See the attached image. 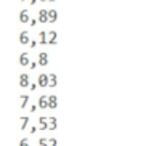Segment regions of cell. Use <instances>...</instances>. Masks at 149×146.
I'll return each mask as SVG.
<instances>
[{
  "label": "cell",
  "instance_id": "obj_14",
  "mask_svg": "<svg viewBox=\"0 0 149 146\" xmlns=\"http://www.w3.org/2000/svg\"><path fill=\"white\" fill-rule=\"evenodd\" d=\"M40 125H42V129H47V119L45 117H40Z\"/></svg>",
  "mask_w": 149,
  "mask_h": 146
},
{
  "label": "cell",
  "instance_id": "obj_9",
  "mask_svg": "<svg viewBox=\"0 0 149 146\" xmlns=\"http://www.w3.org/2000/svg\"><path fill=\"white\" fill-rule=\"evenodd\" d=\"M27 101H29V96H27V95H21V109H24V108H26Z\"/></svg>",
  "mask_w": 149,
  "mask_h": 146
},
{
  "label": "cell",
  "instance_id": "obj_1",
  "mask_svg": "<svg viewBox=\"0 0 149 146\" xmlns=\"http://www.w3.org/2000/svg\"><path fill=\"white\" fill-rule=\"evenodd\" d=\"M19 87H23V88L29 87V76L27 74H21L19 76Z\"/></svg>",
  "mask_w": 149,
  "mask_h": 146
},
{
  "label": "cell",
  "instance_id": "obj_15",
  "mask_svg": "<svg viewBox=\"0 0 149 146\" xmlns=\"http://www.w3.org/2000/svg\"><path fill=\"white\" fill-rule=\"evenodd\" d=\"M50 43H56V35H55V32H50Z\"/></svg>",
  "mask_w": 149,
  "mask_h": 146
},
{
  "label": "cell",
  "instance_id": "obj_4",
  "mask_svg": "<svg viewBox=\"0 0 149 146\" xmlns=\"http://www.w3.org/2000/svg\"><path fill=\"white\" fill-rule=\"evenodd\" d=\"M29 42V34H27V31H23L19 34V43H23V45H26Z\"/></svg>",
  "mask_w": 149,
  "mask_h": 146
},
{
  "label": "cell",
  "instance_id": "obj_8",
  "mask_svg": "<svg viewBox=\"0 0 149 146\" xmlns=\"http://www.w3.org/2000/svg\"><path fill=\"white\" fill-rule=\"evenodd\" d=\"M38 106H40V108H47V106H48V98L40 96V100H38Z\"/></svg>",
  "mask_w": 149,
  "mask_h": 146
},
{
  "label": "cell",
  "instance_id": "obj_10",
  "mask_svg": "<svg viewBox=\"0 0 149 146\" xmlns=\"http://www.w3.org/2000/svg\"><path fill=\"white\" fill-rule=\"evenodd\" d=\"M27 124H29V117L23 116V117H21V130H24L26 127H27Z\"/></svg>",
  "mask_w": 149,
  "mask_h": 146
},
{
  "label": "cell",
  "instance_id": "obj_11",
  "mask_svg": "<svg viewBox=\"0 0 149 146\" xmlns=\"http://www.w3.org/2000/svg\"><path fill=\"white\" fill-rule=\"evenodd\" d=\"M55 19H56V11L50 10L48 11V21H55Z\"/></svg>",
  "mask_w": 149,
  "mask_h": 146
},
{
  "label": "cell",
  "instance_id": "obj_13",
  "mask_svg": "<svg viewBox=\"0 0 149 146\" xmlns=\"http://www.w3.org/2000/svg\"><path fill=\"white\" fill-rule=\"evenodd\" d=\"M18 146H29V141H27V138H23V140H19V145Z\"/></svg>",
  "mask_w": 149,
  "mask_h": 146
},
{
  "label": "cell",
  "instance_id": "obj_21",
  "mask_svg": "<svg viewBox=\"0 0 149 146\" xmlns=\"http://www.w3.org/2000/svg\"><path fill=\"white\" fill-rule=\"evenodd\" d=\"M21 2H24V0H21Z\"/></svg>",
  "mask_w": 149,
  "mask_h": 146
},
{
  "label": "cell",
  "instance_id": "obj_2",
  "mask_svg": "<svg viewBox=\"0 0 149 146\" xmlns=\"http://www.w3.org/2000/svg\"><path fill=\"white\" fill-rule=\"evenodd\" d=\"M18 61H19L21 66H29V56H27V53L23 52L19 55V58H18Z\"/></svg>",
  "mask_w": 149,
  "mask_h": 146
},
{
  "label": "cell",
  "instance_id": "obj_12",
  "mask_svg": "<svg viewBox=\"0 0 149 146\" xmlns=\"http://www.w3.org/2000/svg\"><path fill=\"white\" fill-rule=\"evenodd\" d=\"M48 106L50 108H56V100H55V96H50V100H48Z\"/></svg>",
  "mask_w": 149,
  "mask_h": 146
},
{
  "label": "cell",
  "instance_id": "obj_20",
  "mask_svg": "<svg viewBox=\"0 0 149 146\" xmlns=\"http://www.w3.org/2000/svg\"><path fill=\"white\" fill-rule=\"evenodd\" d=\"M35 2H37V0H31V2H29V3H31V5H35Z\"/></svg>",
  "mask_w": 149,
  "mask_h": 146
},
{
  "label": "cell",
  "instance_id": "obj_3",
  "mask_svg": "<svg viewBox=\"0 0 149 146\" xmlns=\"http://www.w3.org/2000/svg\"><path fill=\"white\" fill-rule=\"evenodd\" d=\"M19 21L24 24V23H29V11L27 10H23V11H19Z\"/></svg>",
  "mask_w": 149,
  "mask_h": 146
},
{
  "label": "cell",
  "instance_id": "obj_6",
  "mask_svg": "<svg viewBox=\"0 0 149 146\" xmlns=\"http://www.w3.org/2000/svg\"><path fill=\"white\" fill-rule=\"evenodd\" d=\"M38 85H40V87H47V85H48V77H47L45 74H42V76L38 77Z\"/></svg>",
  "mask_w": 149,
  "mask_h": 146
},
{
  "label": "cell",
  "instance_id": "obj_5",
  "mask_svg": "<svg viewBox=\"0 0 149 146\" xmlns=\"http://www.w3.org/2000/svg\"><path fill=\"white\" fill-rule=\"evenodd\" d=\"M38 21H40V23H47V21H48V11L42 10L40 13H38Z\"/></svg>",
  "mask_w": 149,
  "mask_h": 146
},
{
  "label": "cell",
  "instance_id": "obj_7",
  "mask_svg": "<svg viewBox=\"0 0 149 146\" xmlns=\"http://www.w3.org/2000/svg\"><path fill=\"white\" fill-rule=\"evenodd\" d=\"M38 63H40L42 66H45L47 63H48V56H47V53H40V55H38Z\"/></svg>",
  "mask_w": 149,
  "mask_h": 146
},
{
  "label": "cell",
  "instance_id": "obj_16",
  "mask_svg": "<svg viewBox=\"0 0 149 146\" xmlns=\"http://www.w3.org/2000/svg\"><path fill=\"white\" fill-rule=\"evenodd\" d=\"M48 79H50V85H55V83H56V77L53 76V74H51V76L48 77Z\"/></svg>",
  "mask_w": 149,
  "mask_h": 146
},
{
  "label": "cell",
  "instance_id": "obj_19",
  "mask_svg": "<svg viewBox=\"0 0 149 146\" xmlns=\"http://www.w3.org/2000/svg\"><path fill=\"white\" fill-rule=\"evenodd\" d=\"M35 130H37V129H35V125H34V127H31V130H29V132H31V133H35Z\"/></svg>",
  "mask_w": 149,
  "mask_h": 146
},
{
  "label": "cell",
  "instance_id": "obj_17",
  "mask_svg": "<svg viewBox=\"0 0 149 146\" xmlns=\"http://www.w3.org/2000/svg\"><path fill=\"white\" fill-rule=\"evenodd\" d=\"M40 42H42V43H47V40H45V32H40Z\"/></svg>",
  "mask_w": 149,
  "mask_h": 146
},
{
  "label": "cell",
  "instance_id": "obj_18",
  "mask_svg": "<svg viewBox=\"0 0 149 146\" xmlns=\"http://www.w3.org/2000/svg\"><path fill=\"white\" fill-rule=\"evenodd\" d=\"M40 146H47V140L42 138V140H40Z\"/></svg>",
  "mask_w": 149,
  "mask_h": 146
}]
</instances>
